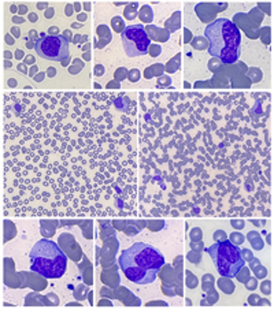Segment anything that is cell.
Masks as SVG:
<instances>
[{
  "mask_svg": "<svg viewBox=\"0 0 274 309\" xmlns=\"http://www.w3.org/2000/svg\"><path fill=\"white\" fill-rule=\"evenodd\" d=\"M119 267L126 278L136 284H148L156 279L165 264V257L152 245L136 242L122 250L119 256Z\"/></svg>",
  "mask_w": 274,
  "mask_h": 309,
  "instance_id": "obj_1",
  "label": "cell"
},
{
  "mask_svg": "<svg viewBox=\"0 0 274 309\" xmlns=\"http://www.w3.org/2000/svg\"><path fill=\"white\" fill-rule=\"evenodd\" d=\"M204 36L208 40V52L221 62L232 64L240 58L241 33L228 18H218L206 26Z\"/></svg>",
  "mask_w": 274,
  "mask_h": 309,
  "instance_id": "obj_2",
  "label": "cell"
},
{
  "mask_svg": "<svg viewBox=\"0 0 274 309\" xmlns=\"http://www.w3.org/2000/svg\"><path fill=\"white\" fill-rule=\"evenodd\" d=\"M30 270L47 279H59L67 270V257L58 243L51 239H38L29 253Z\"/></svg>",
  "mask_w": 274,
  "mask_h": 309,
  "instance_id": "obj_3",
  "label": "cell"
},
{
  "mask_svg": "<svg viewBox=\"0 0 274 309\" xmlns=\"http://www.w3.org/2000/svg\"><path fill=\"white\" fill-rule=\"evenodd\" d=\"M214 260L219 275L224 278H234L243 270L245 260L241 256V249L228 239L215 242L206 249Z\"/></svg>",
  "mask_w": 274,
  "mask_h": 309,
  "instance_id": "obj_4",
  "label": "cell"
},
{
  "mask_svg": "<svg viewBox=\"0 0 274 309\" xmlns=\"http://www.w3.org/2000/svg\"><path fill=\"white\" fill-rule=\"evenodd\" d=\"M34 49L45 60L60 62L68 56V41L60 34L47 36L45 33H40V38L34 43Z\"/></svg>",
  "mask_w": 274,
  "mask_h": 309,
  "instance_id": "obj_5",
  "label": "cell"
},
{
  "mask_svg": "<svg viewBox=\"0 0 274 309\" xmlns=\"http://www.w3.org/2000/svg\"><path fill=\"white\" fill-rule=\"evenodd\" d=\"M121 37H122L124 49L128 56L134 58V56H143L148 54L151 41L141 23L126 26L121 33Z\"/></svg>",
  "mask_w": 274,
  "mask_h": 309,
  "instance_id": "obj_6",
  "label": "cell"
},
{
  "mask_svg": "<svg viewBox=\"0 0 274 309\" xmlns=\"http://www.w3.org/2000/svg\"><path fill=\"white\" fill-rule=\"evenodd\" d=\"M247 239L249 241V243L252 245V247L255 249V250H262L263 246H265V242L263 239L261 238V235L258 234L256 231H251L247 234Z\"/></svg>",
  "mask_w": 274,
  "mask_h": 309,
  "instance_id": "obj_7",
  "label": "cell"
},
{
  "mask_svg": "<svg viewBox=\"0 0 274 309\" xmlns=\"http://www.w3.org/2000/svg\"><path fill=\"white\" fill-rule=\"evenodd\" d=\"M181 58V55H177V58H174L173 60H170L167 63V66H166V70H167V73H174L178 70L180 67V63H178V59Z\"/></svg>",
  "mask_w": 274,
  "mask_h": 309,
  "instance_id": "obj_8",
  "label": "cell"
},
{
  "mask_svg": "<svg viewBox=\"0 0 274 309\" xmlns=\"http://www.w3.org/2000/svg\"><path fill=\"white\" fill-rule=\"evenodd\" d=\"M244 241H245V237H244L241 233L237 231V233H232L230 234V242L232 243H234V245H237V246L241 245Z\"/></svg>",
  "mask_w": 274,
  "mask_h": 309,
  "instance_id": "obj_9",
  "label": "cell"
},
{
  "mask_svg": "<svg viewBox=\"0 0 274 309\" xmlns=\"http://www.w3.org/2000/svg\"><path fill=\"white\" fill-rule=\"evenodd\" d=\"M111 23H112V27H114V30H115V31H121V33L124 31L122 26H121V23H122V19L119 18V17H115V18H112Z\"/></svg>",
  "mask_w": 274,
  "mask_h": 309,
  "instance_id": "obj_10",
  "label": "cell"
},
{
  "mask_svg": "<svg viewBox=\"0 0 274 309\" xmlns=\"http://www.w3.org/2000/svg\"><path fill=\"white\" fill-rule=\"evenodd\" d=\"M191 239H192V241H196V242L201 239V231H200V229L192 230V233H191Z\"/></svg>",
  "mask_w": 274,
  "mask_h": 309,
  "instance_id": "obj_11",
  "label": "cell"
},
{
  "mask_svg": "<svg viewBox=\"0 0 274 309\" xmlns=\"http://www.w3.org/2000/svg\"><path fill=\"white\" fill-rule=\"evenodd\" d=\"M230 224H232V227H234V229H237V230L244 229V226H245L244 220H236V219L230 220Z\"/></svg>",
  "mask_w": 274,
  "mask_h": 309,
  "instance_id": "obj_12",
  "label": "cell"
},
{
  "mask_svg": "<svg viewBox=\"0 0 274 309\" xmlns=\"http://www.w3.org/2000/svg\"><path fill=\"white\" fill-rule=\"evenodd\" d=\"M140 80V73L138 70H132L130 74H129V81L130 82H136V81Z\"/></svg>",
  "mask_w": 274,
  "mask_h": 309,
  "instance_id": "obj_13",
  "label": "cell"
},
{
  "mask_svg": "<svg viewBox=\"0 0 274 309\" xmlns=\"http://www.w3.org/2000/svg\"><path fill=\"white\" fill-rule=\"evenodd\" d=\"M214 239L218 242V241H224V239H226V234H225V231H222V230H219V231H217L215 234H214Z\"/></svg>",
  "mask_w": 274,
  "mask_h": 309,
  "instance_id": "obj_14",
  "label": "cell"
},
{
  "mask_svg": "<svg viewBox=\"0 0 274 309\" xmlns=\"http://www.w3.org/2000/svg\"><path fill=\"white\" fill-rule=\"evenodd\" d=\"M271 283L269 282V280H266V282H263L262 283V291L265 293V294H270V291H271Z\"/></svg>",
  "mask_w": 274,
  "mask_h": 309,
  "instance_id": "obj_15",
  "label": "cell"
},
{
  "mask_svg": "<svg viewBox=\"0 0 274 309\" xmlns=\"http://www.w3.org/2000/svg\"><path fill=\"white\" fill-rule=\"evenodd\" d=\"M114 104H115V107L118 108L119 111H126V110H128V104H122V103H121V100H119V99L114 100Z\"/></svg>",
  "mask_w": 274,
  "mask_h": 309,
  "instance_id": "obj_16",
  "label": "cell"
},
{
  "mask_svg": "<svg viewBox=\"0 0 274 309\" xmlns=\"http://www.w3.org/2000/svg\"><path fill=\"white\" fill-rule=\"evenodd\" d=\"M241 256H243V259L245 260H252V252L248 250V249H241Z\"/></svg>",
  "mask_w": 274,
  "mask_h": 309,
  "instance_id": "obj_17",
  "label": "cell"
},
{
  "mask_svg": "<svg viewBox=\"0 0 274 309\" xmlns=\"http://www.w3.org/2000/svg\"><path fill=\"white\" fill-rule=\"evenodd\" d=\"M103 74H104V67H103L101 64H97V66L95 67V75L99 77V75H103Z\"/></svg>",
  "mask_w": 274,
  "mask_h": 309,
  "instance_id": "obj_18",
  "label": "cell"
},
{
  "mask_svg": "<svg viewBox=\"0 0 274 309\" xmlns=\"http://www.w3.org/2000/svg\"><path fill=\"white\" fill-rule=\"evenodd\" d=\"M52 17H54V8L50 7V8L45 11V18H52Z\"/></svg>",
  "mask_w": 274,
  "mask_h": 309,
  "instance_id": "obj_19",
  "label": "cell"
},
{
  "mask_svg": "<svg viewBox=\"0 0 274 309\" xmlns=\"http://www.w3.org/2000/svg\"><path fill=\"white\" fill-rule=\"evenodd\" d=\"M261 264V261L256 259H252V263H251V268H256V266H259Z\"/></svg>",
  "mask_w": 274,
  "mask_h": 309,
  "instance_id": "obj_20",
  "label": "cell"
},
{
  "mask_svg": "<svg viewBox=\"0 0 274 309\" xmlns=\"http://www.w3.org/2000/svg\"><path fill=\"white\" fill-rule=\"evenodd\" d=\"M43 77H44V74H41V73H40L38 75H36V77H34V81H36V82H41V81H43Z\"/></svg>",
  "mask_w": 274,
  "mask_h": 309,
  "instance_id": "obj_21",
  "label": "cell"
},
{
  "mask_svg": "<svg viewBox=\"0 0 274 309\" xmlns=\"http://www.w3.org/2000/svg\"><path fill=\"white\" fill-rule=\"evenodd\" d=\"M73 14V8H71V6L68 4L67 7H66V15H71Z\"/></svg>",
  "mask_w": 274,
  "mask_h": 309,
  "instance_id": "obj_22",
  "label": "cell"
},
{
  "mask_svg": "<svg viewBox=\"0 0 274 309\" xmlns=\"http://www.w3.org/2000/svg\"><path fill=\"white\" fill-rule=\"evenodd\" d=\"M13 22H14V23H21V22H24V19H22V18H18V17H14V18H13Z\"/></svg>",
  "mask_w": 274,
  "mask_h": 309,
  "instance_id": "obj_23",
  "label": "cell"
},
{
  "mask_svg": "<svg viewBox=\"0 0 274 309\" xmlns=\"http://www.w3.org/2000/svg\"><path fill=\"white\" fill-rule=\"evenodd\" d=\"M47 74L51 75V77H52V75H55V70H54V68H48V70H47Z\"/></svg>",
  "mask_w": 274,
  "mask_h": 309,
  "instance_id": "obj_24",
  "label": "cell"
},
{
  "mask_svg": "<svg viewBox=\"0 0 274 309\" xmlns=\"http://www.w3.org/2000/svg\"><path fill=\"white\" fill-rule=\"evenodd\" d=\"M167 81H169L167 77H161V80H158V84H159V82H161V84H162V82H167Z\"/></svg>",
  "mask_w": 274,
  "mask_h": 309,
  "instance_id": "obj_25",
  "label": "cell"
},
{
  "mask_svg": "<svg viewBox=\"0 0 274 309\" xmlns=\"http://www.w3.org/2000/svg\"><path fill=\"white\" fill-rule=\"evenodd\" d=\"M78 19H80V21H85V19H87V14H80V15H78Z\"/></svg>",
  "mask_w": 274,
  "mask_h": 309,
  "instance_id": "obj_26",
  "label": "cell"
},
{
  "mask_svg": "<svg viewBox=\"0 0 274 309\" xmlns=\"http://www.w3.org/2000/svg\"><path fill=\"white\" fill-rule=\"evenodd\" d=\"M29 18H30V21H32V22H34V21L37 19V17H36L34 14H30V15H29Z\"/></svg>",
  "mask_w": 274,
  "mask_h": 309,
  "instance_id": "obj_27",
  "label": "cell"
},
{
  "mask_svg": "<svg viewBox=\"0 0 274 309\" xmlns=\"http://www.w3.org/2000/svg\"><path fill=\"white\" fill-rule=\"evenodd\" d=\"M8 85H10V86H15V85H17V82H15L14 80H10V81H8Z\"/></svg>",
  "mask_w": 274,
  "mask_h": 309,
  "instance_id": "obj_28",
  "label": "cell"
},
{
  "mask_svg": "<svg viewBox=\"0 0 274 309\" xmlns=\"http://www.w3.org/2000/svg\"><path fill=\"white\" fill-rule=\"evenodd\" d=\"M71 26H73V27H75V29H78V27H81L82 25H81V23H78V22H75V23H73Z\"/></svg>",
  "mask_w": 274,
  "mask_h": 309,
  "instance_id": "obj_29",
  "label": "cell"
},
{
  "mask_svg": "<svg viewBox=\"0 0 274 309\" xmlns=\"http://www.w3.org/2000/svg\"><path fill=\"white\" fill-rule=\"evenodd\" d=\"M14 36H15V37H19V30L18 29H14Z\"/></svg>",
  "mask_w": 274,
  "mask_h": 309,
  "instance_id": "obj_30",
  "label": "cell"
},
{
  "mask_svg": "<svg viewBox=\"0 0 274 309\" xmlns=\"http://www.w3.org/2000/svg\"><path fill=\"white\" fill-rule=\"evenodd\" d=\"M30 37H32V38L36 37V31H34V30H32V31H30Z\"/></svg>",
  "mask_w": 274,
  "mask_h": 309,
  "instance_id": "obj_31",
  "label": "cell"
},
{
  "mask_svg": "<svg viewBox=\"0 0 274 309\" xmlns=\"http://www.w3.org/2000/svg\"><path fill=\"white\" fill-rule=\"evenodd\" d=\"M64 34H66L67 37H70V36H71V34H70V30H66V31H64Z\"/></svg>",
  "mask_w": 274,
  "mask_h": 309,
  "instance_id": "obj_32",
  "label": "cell"
},
{
  "mask_svg": "<svg viewBox=\"0 0 274 309\" xmlns=\"http://www.w3.org/2000/svg\"><path fill=\"white\" fill-rule=\"evenodd\" d=\"M45 7V4H37V8H44Z\"/></svg>",
  "mask_w": 274,
  "mask_h": 309,
  "instance_id": "obj_33",
  "label": "cell"
}]
</instances>
